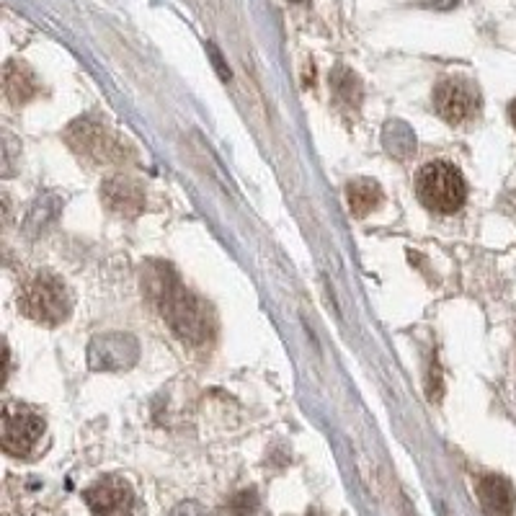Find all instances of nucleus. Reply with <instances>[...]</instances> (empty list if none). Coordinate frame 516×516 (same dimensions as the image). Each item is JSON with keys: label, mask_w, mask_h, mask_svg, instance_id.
<instances>
[{"label": "nucleus", "mask_w": 516, "mask_h": 516, "mask_svg": "<svg viewBox=\"0 0 516 516\" xmlns=\"http://www.w3.org/2000/svg\"><path fill=\"white\" fill-rule=\"evenodd\" d=\"M78 127L83 129V135H80V140H83L80 150L83 153L96 160H117V142H114V137L91 127V124H78Z\"/></svg>", "instance_id": "obj_12"}, {"label": "nucleus", "mask_w": 516, "mask_h": 516, "mask_svg": "<svg viewBox=\"0 0 516 516\" xmlns=\"http://www.w3.org/2000/svg\"><path fill=\"white\" fill-rule=\"evenodd\" d=\"M93 346H99L104 349L101 357H93L91 364L93 367H127L129 362H135V357L129 354L127 357V349H137L135 341L129 336H104V338H96Z\"/></svg>", "instance_id": "obj_9"}, {"label": "nucleus", "mask_w": 516, "mask_h": 516, "mask_svg": "<svg viewBox=\"0 0 516 516\" xmlns=\"http://www.w3.org/2000/svg\"><path fill=\"white\" fill-rule=\"evenodd\" d=\"M258 509V496L253 491H240L230 501V514L233 516H253Z\"/></svg>", "instance_id": "obj_13"}, {"label": "nucleus", "mask_w": 516, "mask_h": 516, "mask_svg": "<svg viewBox=\"0 0 516 516\" xmlns=\"http://www.w3.org/2000/svg\"><path fill=\"white\" fill-rule=\"evenodd\" d=\"M292 3H300V0H292Z\"/></svg>", "instance_id": "obj_17"}, {"label": "nucleus", "mask_w": 516, "mask_h": 516, "mask_svg": "<svg viewBox=\"0 0 516 516\" xmlns=\"http://www.w3.org/2000/svg\"><path fill=\"white\" fill-rule=\"evenodd\" d=\"M3 86H6V96L13 104H26V101L37 93V80L24 65L19 62H11L6 68V78H3Z\"/></svg>", "instance_id": "obj_10"}, {"label": "nucleus", "mask_w": 516, "mask_h": 516, "mask_svg": "<svg viewBox=\"0 0 516 516\" xmlns=\"http://www.w3.org/2000/svg\"><path fill=\"white\" fill-rule=\"evenodd\" d=\"M346 197H349V209L354 212L357 217H367L372 209L380 204L382 199V191L375 181L369 179H359L354 184H349L346 189Z\"/></svg>", "instance_id": "obj_11"}, {"label": "nucleus", "mask_w": 516, "mask_h": 516, "mask_svg": "<svg viewBox=\"0 0 516 516\" xmlns=\"http://www.w3.org/2000/svg\"><path fill=\"white\" fill-rule=\"evenodd\" d=\"M434 106H437L439 117L449 124H462L473 119L480 109L478 91H475L467 80L449 78L439 83L434 91Z\"/></svg>", "instance_id": "obj_5"}, {"label": "nucleus", "mask_w": 516, "mask_h": 516, "mask_svg": "<svg viewBox=\"0 0 516 516\" xmlns=\"http://www.w3.org/2000/svg\"><path fill=\"white\" fill-rule=\"evenodd\" d=\"M106 204H109L114 212H122V215H137L145 204V194H142L140 186L135 184L127 176H117V179L106 181V186L101 189Z\"/></svg>", "instance_id": "obj_8"}, {"label": "nucleus", "mask_w": 516, "mask_h": 516, "mask_svg": "<svg viewBox=\"0 0 516 516\" xmlns=\"http://www.w3.org/2000/svg\"><path fill=\"white\" fill-rule=\"evenodd\" d=\"M86 504L96 516H129L135 506V496L127 480L106 475L88 488Z\"/></svg>", "instance_id": "obj_6"}, {"label": "nucleus", "mask_w": 516, "mask_h": 516, "mask_svg": "<svg viewBox=\"0 0 516 516\" xmlns=\"http://www.w3.org/2000/svg\"><path fill=\"white\" fill-rule=\"evenodd\" d=\"M44 434V418L26 406H6L3 408V449L13 457H26L37 447Z\"/></svg>", "instance_id": "obj_4"}, {"label": "nucleus", "mask_w": 516, "mask_h": 516, "mask_svg": "<svg viewBox=\"0 0 516 516\" xmlns=\"http://www.w3.org/2000/svg\"><path fill=\"white\" fill-rule=\"evenodd\" d=\"M424 3L431 8H452L457 0H424Z\"/></svg>", "instance_id": "obj_15"}, {"label": "nucleus", "mask_w": 516, "mask_h": 516, "mask_svg": "<svg viewBox=\"0 0 516 516\" xmlns=\"http://www.w3.org/2000/svg\"><path fill=\"white\" fill-rule=\"evenodd\" d=\"M19 308L34 323L57 326L70 313L68 289L62 287L60 279L50 277V274H39V277L29 279L21 289Z\"/></svg>", "instance_id": "obj_3"}, {"label": "nucleus", "mask_w": 516, "mask_h": 516, "mask_svg": "<svg viewBox=\"0 0 516 516\" xmlns=\"http://www.w3.org/2000/svg\"><path fill=\"white\" fill-rule=\"evenodd\" d=\"M153 282L158 284V289H153V297L158 300L160 313L171 323L173 331L191 344H204L209 338V320L199 300L184 292L176 279H168L166 271H160V277Z\"/></svg>", "instance_id": "obj_1"}, {"label": "nucleus", "mask_w": 516, "mask_h": 516, "mask_svg": "<svg viewBox=\"0 0 516 516\" xmlns=\"http://www.w3.org/2000/svg\"><path fill=\"white\" fill-rule=\"evenodd\" d=\"M478 498L486 514L509 516L514 509V488L501 475H486L478 480Z\"/></svg>", "instance_id": "obj_7"}, {"label": "nucleus", "mask_w": 516, "mask_h": 516, "mask_svg": "<svg viewBox=\"0 0 516 516\" xmlns=\"http://www.w3.org/2000/svg\"><path fill=\"white\" fill-rule=\"evenodd\" d=\"M511 122H514V127H516V101L511 104Z\"/></svg>", "instance_id": "obj_16"}, {"label": "nucleus", "mask_w": 516, "mask_h": 516, "mask_svg": "<svg viewBox=\"0 0 516 516\" xmlns=\"http://www.w3.org/2000/svg\"><path fill=\"white\" fill-rule=\"evenodd\" d=\"M418 199L439 215H452L465 204L467 184L452 163L434 160L418 173Z\"/></svg>", "instance_id": "obj_2"}, {"label": "nucleus", "mask_w": 516, "mask_h": 516, "mask_svg": "<svg viewBox=\"0 0 516 516\" xmlns=\"http://www.w3.org/2000/svg\"><path fill=\"white\" fill-rule=\"evenodd\" d=\"M168 516H207V511H204L199 504H194V501H186V504L176 506Z\"/></svg>", "instance_id": "obj_14"}]
</instances>
